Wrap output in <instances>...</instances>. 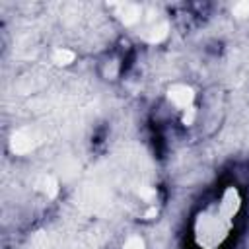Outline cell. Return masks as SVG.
I'll use <instances>...</instances> for the list:
<instances>
[{
  "instance_id": "cell-1",
  "label": "cell",
  "mask_w": 249,
  "mask_h": 249,
  "mask_svg": "<svg viewBox=\"0 0 249 249\" xmlns=\"http://www.w3.org/2000/svg\"><path fill=\"white\" fill-rule=\"evenodd\" d=\"M231 220L224 218L218 208L198 212L195 220V241L200 249H216L231 230Z\"/></svg>"
},
{
  "instance_id": "cell-11",
  "label": "cell",
  "mask_w": 249,
  "mask_h": 249,
  "mask_svg": "<svg viewBox=\"0 0 249 249\" xmlns=\"http://www.w3.org/2000/svg\"><path fill=\"white\" fill-rule=\"evenodd\" d=\"M123 249H146V243L140 235H128L123 243Z\"/></svg>"
},
{
  "instance_id": "cell-4",
  "label": "cell",
  "mask_w": 249,
  "mask_h": 249,
  "mask_svg": "<svg viewBox=\"0 0 249 249\" xmlns=\"http://www.w3.org/2000/svg\"><path fill=\"white\" fill-rule=\"evenodd\" d=\"M241 208V196H239V191L235 187H228L220 198V204H218V210L224 218L231 220L233 222V216L239 212Z\"/></svg>"
},
{
  "instance_id": "cell-9",
  "label": "cell",
  "mask_w": 249,
  "mask_h": 249,
  "mask_svg": "<svg viewBox=\"0 0 249 249\" xmlns=\"http://www.w3.org/2000/svg\"><path fill=\"white\" fill-rule=\"evenodd\" d=\"M37 189L41 193H45L47 196H54L58 193V183H56V179L53 175H41L37 179Z\"/></svg>"
},
{
  "instance_id": "cell-6",
  "label": "cell",
  "mask_w": 249,
  "mask_h": 249,
  "mask_svg": "<svg viewBox=\"0 0 249 249\" xmlns=\"http://www.w3.org/2000/svg\"><path fill=\"white\" fill-rule=\"evenodd\" d=\"M167 35H169V25H167V21H154V23H150V25L142 31V37H144L148 43H152V45L161 43Z\"/></svg>"
},
{
  "instance_id": "cell-5",
  "label": "cell",
  "mask_w": 249,
  "mask_h": 249,
  "mask_svg": "<svg viewBox=\"0 0 249 249\" xmlns=\"http://www.w3.org/2000/svg\"><path fill=\"white\" fill-rule=\"evenodd\" d=\"M115 16L124 25H136L140 21V18H142V8L138 4H132V2L115 4Z\"/></svg>"
},
{
  "instance_id": "cell-8",
  "label": "cell",
  "mask_w": 249,
  "mask_h": 249,
  "mask_svg": "<svg viewBox=\"0 0 249 249\" xmlns=\"http://www.w3.org/2000/svg\"><path fill=\"white\" fill-rule=\"evenodd\" d=\"M119 74H121V62H119V58H115V56L105 58L103 64H101V76L105 80H115Z\"/></svg>"
},
{
  "instance_id": "cell-13",
  "label": "cell",
  "mask_w": 249,
  "mask_h": 249,
  "mask_svg": "<svg viewBox=\"0 0 249 249\" xmlns=\"http://www.w3.org/2000/svg\"><path fill=\"white\" fill-rule=\"evenodd\" d=\"M195 119H196V107H195V105L189 107V109H185L183 115H181V123H183L185 126H191V124L195 123Z\"/></svg>"
},
{
  "instance_id": "cell-2",
  "label": "cell",
  "mask_w": 249,
  "mask_h": 249,
  "mask_svg": "<svg viewBox=\"0 0 249 249\" xmlns=\"http://www.w3.org/2000/svg\"><path fill=\"white\" fill-rule=\"evenodd\" d=\"M165 95H167V101L181 111L193 107V101H195V89L187 84H171Z\"/></svg>"
},
{
  "instance_id": "cell-3",
  "label": "cell",
  "mask_w": 249,
  "mask_h": 249,
  "mask_svg": "<svg viewBox=\"0 0 249 249\" xmlns=\"http://www.w3.org/2000/svg\"><path fill=\"white\" fill-rule=\"evenodd\" d=\"M37 146V136L31 128H19L10 136V150L16 156H25Z\"/></svg>"
},
{
  "instance_id": "cell-10",
  "label": "cell",
  "mask_w": 249,
  "mask_h": 249,
  "mask_svg": "<svg viewBox=\"0 0 249 249\" xmlns=\"http://www.w3.org/2000/svg\"><path fill=\"white\" fill-rule=\"evenodd\" d=\"M231 14H233L235 18H239V19L249 18V2H247V0L235 2V4H233V8H231Z\"/></svg>"
},
{
  "instance_id": "cell-14",
  "label": "cell",
  "mask_w": 249,
  "mask_h": 249,
  "mask_svg": "<svg viewBox=\"0 0 249 249\" xmlns=\"http://www.w3.org/2000/svg\"><path fill=\"white\" fill-rule=\"evenodd\" d=\"M156 214H158V208H156V206H150V208L144 212V218H148V220H150V218H152V216H156Z\"/></svg>"
},
{
  "instance_id": "cell-12",
  "label": "cell",
  "mask_w": 249,
  "mask_h": 249,
  "mask_svg": "<svg viewBox=\"0 0 249 249\" xmlns=\"http://www.w3.org/2000/svg\"><path fill=\"white\" fill-rule=\"evenodd\" d=\"M136 195L144 200V202H152L156 198V189L154 187H148V185H142L136 189Z\"/></svg>"
},
{
  "instance_id": "cell-7",
  "label": "cell",
  "mask_w": 249,
  "mask_h": 249,
  "mask_svg": "<svg viewBox=\"0 0 249 249\" xmlns=\"http://www.w3.org/2000/svg\"><path fill=\"white\" fill-rule=\"evenodd\" d=\"M51 60L56 66H70L76 60V53L72 49H66V47H56L51 54Z\"/></svg>"
}]
</instances>
